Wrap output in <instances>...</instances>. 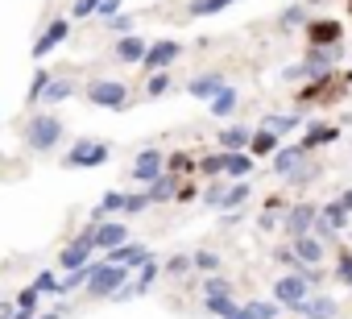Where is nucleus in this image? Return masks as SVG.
<instances>
[{
	"instance_id": "obj_1",
	"label": "nucleus",
	"mask_w": 352,
	"mask_h": 319,
	"mask_svg": "<svg viewBox=\"0 0 352 319\" xmlns=\"http://www.w3.org/2000/svg\"><path fill=\"white\" fill-rule=\"evenodd\" d=\"M21 141L30 153H54L63 145V120L54 112H30L21 120Z\"/></svg>"
},
{
	"instance_id": "obj_2",
	"label": "nucleus",
	"mask_w": 352,
	"mask_h": 319,
	"mask_svg": "<svg viewBox=\"0 0 352 319\" xmlns=\"http://www.w3.org/2000/svg\"><path fill=\"white\" fill-rule=\"evenodd\" d=\"M83 100H87L91 108H108V112L133 108V91H129V83H120V79H91V83L83 87Z\"/></svg>"
},
{
	"instance_id": "obj_3",
	"label": "nucleus",
	"mask_w": 352,
	"mask_h": 319,
	"mask_svg": "<svg viewBox=\"0 0 352 319\" xmlns=\"http://www.w3.org/2000/svg\"><path fill=\"white\" fill-rule=\"evenodd\" d=\"M124 282H133V270L129 265H116V261H96L91 265V278H87V298H112Z\"/></svg>"
},
{
	"instance_id": "obj_4",
	"label": "nucleus",
	"mask_w": 352,
	"mask_h": 319,
	"mask_svg": "<svg viewBox=\"0 0 352 319\" xmlns=\"http://www.w3.org/2000/svg\"><path fill=\"white\" fill-rule=\"evenodd\" d=\"M112 157V145L108 141H91V137H83V141H75L67 153H63V166L67 170H96V166H104Z\"/></svg>"
},
{
	"instance_id": "obj_5",
	"label": "nucleus",
	"mask_w": 352,
	"mask_h": 319,
	"mask_svg": "<svg viewBox=\"0 0 352 319\" xmlns=\"http://www.w3.org/2000/svg\"><path fill=\"white\" fill-rule=\"evenodd\" d=\"M162 175H166V153H162L157 145L137 149V162H133V183H137V187H153Z\"/></svg>"
},
{
	"instance_id": "obj_6",
	"label": "nucleus",
	"mask_w": 352,
	"mask_h": 319,
	"mask_svg": "<svg viewBox=\"0 0 352 319\" xmlns=\"http://www.w3.org/2000/svg\"><path fill=\"white\" fill-rule=\"evenodd\" d=\"M187 54V46L179 42V38H157V42H149V50H145V58H141V67L145 71H166V67H174Z\"/></svg>"
},
{
	"instance_id": "obj_7",
	"label": "nucleus",
	"mask_w": 352,
	"mask_h": 319,
	"mask_svg": "<svg viewBox=\"0 0 352 319\" xmlns=\"http://www.w3.org/2000/svg\"><path fill=\"white\" fill-rule=\"evenodd\" d=\"M311 294V282L302 278V270H294V274H282L278 282H274V302L282 307V311H294L302 298Z\"/></svg>"
},
{
	"instance_id": "obj_8",
	"label": "nucleus",
	"mask_w": 352,
	"mask_h": 319,
	"mask_svg": "<svg viewBox=\"0 0 352 319\" xmlns=\"http://www.w3.org/2000/svg\"><path fill=\"white\" fill-rule=\"evenodd\" d=\"M91 232H96V224H87L71 245H63V253H58V265H63V270H79V265H87V261H91V253H96Z\"/></svg>"
},
{
	"instance_id": "obj_9",
	"label": "nucleus",
	"mask_w": 352,
	"mask_h": 319,
	"mask_svg": "<svg viewBox=\"0 0 352 319\" xmlns=\"http://www.w3.org/2000/svg\"><path fill=\"white\" fill-rule=\"evenodd\" d=\"M315 220H319V204H290L282 216V228L286 236H302V232H315Z\"/></svg>"
},
{
	"instance_id": "obj_10",
	"label": "nucleus",
	"mask_w": 352,
	"mask_h": 319,
	"mask_svg": "<svg viewBox=\"0 0 352 319\" xmlns=\"http://www.w3.org/2000/svg\"><path fill=\"white\" fill-rule=\"evenodd\" d=\"M290 253H294V257H298V265L307 270V265H323L327 245H323V236H319V232H302V236H290Z\"/></svg>"
},
{
	"instance_id": "obj_11",
	"label": "nucleus",
	"mask_w": 352,
	"mask_h": 319,
	"mask_svg": "<svg viewBox=\"0 0 352 319\" xmlns=\"http://www.w3.org/2000/svg\"><path fill=\"white\" fill-rule=\"evenodd\" d=\"M67 38H71V17H54V21L38 34V42H34V58L42 63V58H46L50 50H58Z\"/></svg>"
},
{
	"instance_id": "obj_12",
	"label": "nucleus",
	"mask_w": 352,
	"mask_h": 319,
	"mask_svg": "<svg viewBox=\"0 0 352 319\" xmlns=\"http://www.w3.org/2000/svg\"><path fill=\"white\" fill-rule=\"evenodd\" d=\"M145 50H149V38H141V34H120V38L112 42V58H116L120 67H141Z\"/></svg>"
},
{
	"instance_id": "obj_13",
	"label": "nucleus",
	"mask_w": 352,
	"mask_h": 319,
	"mask_svg": "<svg viewBox=\"0 0 352 319\" xmlns=\"http://www.w3.org/2000/svg\"><path fill=\"white\" fill-rule=\"evenodd\" d=\"M307 38H311V46H340L344 25L336 17H307Z\"/></svg>"
},
{
	"instance_id": "obj_14",
	"label": "nucleus",
	"mask_w": 352,
	"mask_h": 319,
	"mask_svg": "<svg viewBox=\"0 0 352 319\" xmlns=\"http://www.w3.org/2000/svg\"><path fill=\"white\" fill-rule=\"evenodd\" d=\"M348 220H352V212H344V204H340V199H331V204H319V220H315V232L327 241V236H336L340 228H348Z\"/></svg>"
},
{
	"instance_id": "obj_15",
	"label": "nucleus",
	"mask_w": 352,
	"mask_h": 319,
	"mask_svg": "<svg viewBox=\"0 0 352 319\" xmlns=\"http://www.w3.org/2000/svg\"><path fill=\"white\" fill-rule=\"evenodd\" d=\"M124 241H129V224H124V220H100L96 232H91V245H96L100 253H112V249L124 245Z\"/></svg>"
},
{
	"instance_id": "obj_16",
	"label": "nucleus",
	"mask_w": 352,
	"mask_h": 319,
	"mask_svg": "<svg viewBox=\"0 0 352 319\" xmlns=\"http://www.w3.org/2000/svg\"><path fill=\"white\" fill-rule=\"evenodd\" d=\"M220 153H224V149H220ZM249 175H257V157H253V153H245V149L224 153V162H220V179L236 183V179H249Z\"/></svg>"
},
{
	"instance_id": "obj_17",
	"label": "nucleus",
	"mask_w": 352,
	"mask_h": 319,
	"mask_svg": "<svg viewBox=\"0 0 352 319\" xmlns=\"http://www.w3.org/2000/svg\"><path fill=\"white\" fill-rule=\"evenodd\" d=\"M307 166V149L302 145H282L278 153H274V175L278 179H290V175H298Z\"/></svg>"
},
{
	"instance_id": "obj_18",
	"label": "nucleus",
	"mask_w": 352,
	"mask_h": 319,
	"mask_svg": "<svg viewBox=\"0 0 352 319\" xmlns=\"http://www.w3.org/2000/svg\"><path fill=\"white\" fill-rule=\"evenodd\" d=\"M294 311H298L302 319H336V315H340V302H336L331 294H307Z\"/></svg>"
},
{
	"instance_id": "obj_19",
	"label": "nucleus",
	"mask_w": 352,
	"mask_h": 319,
	"mask_svg": "<svg viewBox=\"0 0 352 319\" xmlns=\"http://www.w3.org/2000/svg\"><path fill=\"white\" fill-rule=\"evenodd\" d=\"M224 83H228L224 71H204V75H195V79L187 83V96H195V100H212Z\"/></svg>"
},
{
	"instance_id": "obj_20",
	"label": "nucleus",
	"mask_w": 352,
	"mask_h": 319,
	"mask_svg": "<svg viewBox=\"0 0 352 319\" xmlns=\"http://www.w3.org/2000/svg\"><path fill=\"white\" fill-rule=\"evenodd\" d=\"M236 108H241V91H236L232 83H224V87H220V91H216V96L208 100V112H212L216 120H228V116H232Z\"/></svg>"
},
{
	"instance_id": "obj_21",
	"label": "nucleus",
	"mask_w": 352,
	"mask_h": 319,
	"mask_svg": "<svg viewBox=\"0 0 352 319\" xmlns=\"http://www.w3.org/2000/svg\"><path fill=\"white\" fill-rule=\"evenodd\" d=\"M336 137H340V129H336V124H323V120H307V133H302V141H298V145L311 153V149H323V145H331Z\"/></svg>"
},
{
	"instance_id": "obj_22",
	"label": "nucleus",
	"mask_w": 352,
	"mask_h": 319,
	"mask_svg": "<svg viewBox=\"0 0 352 319\" xmlns=\"http://www.w3.org/2000/svg\"><path fill=\"white\" fill-rule=\"evenodd\" d=\"M157 278H162V261H157V257L149 253V257H145V261H141V265L133 270V294H137V298H141V294H149Z\"/></svg>"
},
{
	"instance_id": "obj_23",
	"label": "nucleus",
	"mask_w": 352,
	"mask_h": 319,
	"mask_svg": "<svg viewBox=\"0 0 352 319\" xmlns=\"http://www.w3.org/2000/svg\"><path fill=\"white\" fill-rule=\"evenodd\" d=\"M79 87H75V79H67V75H54L50 79V87H46V96H42V104L38 108H58V104H67L71 96H75Z\"/></svg>"
},
{
	"instance_id": "obj_24",
	"label": "nucleus",
	"mask_w": 352,
	"mask_h": 319,
	"mask_svg": "<svg viewBox=\"0 0 352 319\" xmlns=\"http://www.w3.org/2000/svg\"><path fill=\"white\" fill-rule=\"evenodd\" d=\"M108 261H116V265H129V270H137L145 257H149V249L141 245V241H124V245H116L112 253H104Z\"/></svg>"
},
{
	"instance_id": "obj_25",
	"label": "nucleus",
	"mask_w": 352,
	"mask_h": 319,
	"mask_svg": "<svg viewBox=\"0 0 352 319\" xmlns=\"http://www.w3.org/2000/svg\"><path fill=\"white\" fill-rule=\"evenodd\" d=\"M220 145L216 149H224V153H236V149H249V141H253V129L249 124H232V129H220V137H216Z\"/></svg>"
},
{
	"instance_id": "obj_26",
	"label": "nucleus",
	"mask_w": 352,
	"mask_h": 319,
	"mask_svg": "<svg viewBox=\"0 0 352 319\" xmlns=\"http://www.w3.org/2000/svg\"><path fill=\"white\" fill-rule=\"evenodd\" d=\"M249 199H253V183H249V179H236V183H228V187H224V195H220V208H228V212H241Z\"/></svg>"
},
{
	"instance_id": "obj_27",
	"label": "nucleus",
	"mask_w": 352,
	"mask_h": 319,
	"mask_svg": "<svg viewBox=\"0 0 352 319\" xmlns=\"http://www.w3.org/2000/svg\"><path fill=\"white\" fill-rule=\"evenodd\" d=\"M307 120L298 116V112H274V116H265L261 120V129H270V133H278L282 141H286V133H294V129H302Z\"/></svg>"
},
{
	"instance_id": "obj_28",
	"label": "nucleus",
	"mask_w": 352,
	"mask_h": 319,
	"mask_svg": "<svg viewBox=\"0 0 352 319\" xmlns=\"http://www.w3.org/2000/svg\"><path fill=\"white\" fill-rule=\"evenodd\" d=\"M278 149H282V137L270 133V129H257L253 141H249V153H253V157H274Z\"/></svg>"
},
{
	"instance_id": "obj_29",
	"label": "nucleus",
	"mask_w": 352,
	"mask_h": 319,
	"mask_svg": "<svg viewBox=\"0 0 352 319\" xmlns=\"http://www.w3.org/2000/svg\"><path fill=\"white\" fill-rule=\"evenodd\" d=\"M204 311L216 315V319H232V315L241 311V302H236L232 294H208V298H204Z\"/></svg>"
},
{
	"instance_id": "obj_30",
	"label": "nucleus",
	"mask_w": 352,
	"mask_h": 319,
	"mask_svg": "<svg viewBox=\"0 0 352 319\" xmlns=\"http://www.w3.org/2000/svg\"><path fill=\"white\" fill-rule=\"evenodd\" d=\"M179 183H183L179 175H170V170H166V175H162L153 187H145V191H149V199H153V204H170V199H174V191H179Z\"/></svg>"
},
{
	"instance_id": "obj_31",
	"label": "nucleus",
	"mask_w": 352,
	"mask_h": 319,
	"mask_svg": "<svg viewBox=\"0 0 352 319\" xmlns=\"http://www.w3.org/2000/svg\"><path fill=\"white\" fill-rule=\"evenodd\" d=\"M162 274H166V278H187V274H195L191 253H174V257H166V261H162Z\"/></svg>"
},
{
	"instance_id": "obj_32",
	"label": "nucleus",
	"mask_w": 352,
	"mask_h": 319,
	"mask_svg": "<svg viewBox=\"0 0 352 319\" xmlns=\"http://www.w3.org/2000/svg\"><path fill=\"white\" fill-rule=\"evenodd\" d=\"M170 87H174V75H170V71H149V75H145V96H149V100L166 96Z\"/></svg>"
},
{
	"instance_id": "obj_33",
	"label": "nucleus",
	"mask_w": 352,
	"mask_h": 319,
	"mask_svg": "<svg viewBox=\"0 0 352 319\" xmlns=\"http://www.w3.org/2000/svg\"><path fill=\"white\" fill-rule=\"evenodd\" d=\"M50 79H54V71H46V67H38V71H34L30 96H25V100H30V108H38V104H42V96H46V87H50Z\"/></svg>"
},
{
	"instance_id": "obj_34",
	"label": "nucleus",
	"mask_w": 352,
	"mask_h": 319,
	"mask_svg": "<svg viewBox=\"0 0 352 319\" xmlns=\"http://www.w3.org/2000/svg\"><path fill=\"white\" fill-rule=\"evenodd\" d=\"M236 0H191V17H216V13H224V9H232Z\"/></svg>"
},
{
	"instance_id": "obj_35",
	"label": "nucleus",
	"mask_w": 352,
	"mask_h": 319,
	"mask_svg": "<svg viewBox=\"0 0 352 319\" xmlns=\"http://www.w3.org/2000/svg\"><path fill=\"white\" fill-rule=\"evenodd\" d=\"M166 170H170V175H179V179H187V175H195V157L179 149V153H170V157H166Z\"/></svg>"
},
{
	"instance_id": "obj_36",
	"label": "nucleus",
	"mask_w": 352,
	"mask_h": 319,
	"mask_svg": "<svg viewBox=\"0 0 352 319\" xmlns=\"http://www.w3.org/2000/svg\"><path fill=\"white\" fill-rule=\"evenodd\" d=\"M91 265H96V261H87V265H79V270H63V294H71V290L87 286V278H91Z\"/></svg>"
},
{
	"instance_id": "obj_37",
	"label": "nucleus",
	"mask_w": 352,
	"mask_h": 319,
	"mask_svg": "<svg viewBox=\"0 0 352 319\" xmlns=\"http://www.w3.org/2000/svg\"><path fill=\"white\" fill-rule=\"evenodd\" d=\"M191 261H195L199 274H220V253H216V249H195Z\"/></svg>"
},
{
	"instance_id": "obj_38",
	"label": "nucleus",
	"mask_w": 352,
	"mask_h": 319,
	"mask_svg": "<svg viewBox=\"0 0 352 319\" xmlns=\"http://www.w3.org/2000/svg\"><path fill=\"white\" fill-rule=\"evenodd\" d=\"M34 286H38L42 294H63V274H54V270H38V274H34Z\"/></svg>"
},
{
	"instance_id": "obj_39",
	"label": "nucleus",
	"mask_w": 352,
	"mask_h": 319,
	"mask_svg": "<svg viewBox=\"0 0 352 319\" xmlns=\"http://www.w3.org/2000/svg\"><path fill=\"white\" fill-rule=\"evenodd\" d=\"M245 315H249V319H278V315H282V307H278L274 298H270V302L261 298V302H245Z\"/></svg>"
},
{
	"instance_id": "obj_40",
	"label": "nucleus",
	"mask_w": 352,
	"mask_h": 319,
	"mask_svg": "<svg viewBox=\"0 0 352 319\" xmlns=\"http://www.w3.org/2000/svg\"><path fill=\"white\" fill-rule=\"evenodd\" d=\"M220 162H224V153L216 149V153L199 157V162H195V170H199V175H208V179H220Z\"/></svg>"
},
{
	"instance_id": "obj_41",
	"label": "nucleus",
	"mask_w": 352,
	"mask_h": 319,
	"mask_svg": "<svg viewBox=\"0 0 352 319\" xmlns=\"http://www.w3.org/2000/svg\"><path fill=\"white\" fill-rule=\"evenodd\" d=\"M278 25H282V30H294V25H307V9H302V5H290V9H286V13L278 17Z\"/></svg>"
},
{
	"instance_id": "obj_42",
	"label": "nucleus",
	"mask_w": 352,
	"mask_h": 319,
	"mask_svg": "<svg viewBox=\"0 0 352 319\" xmlns=\"http://www.w3.org/2000/svg\"><path fill=\"white\" fill-rule=\"evenodd\" d=\"M149 204H153V199H149V191H145V187H141V191H129V208H124V216H141Z\"/></svg>"
},
{
	"instance_id": "obj_43",
	"label": "nucleus",
	"mask_w": 352,
	"mask_h": 319,
	"mask_svg": "<svg viewBox=\"0 0 352 319\" xmlns=\"http://www.w3.org/2000/svg\"><path fill=\"white\" fill-rule=\"evenodd\" d=\"M204 294H232V282L224 274H208L204 278Z\"/></svg>"
},
{
	"instance_id": "obj_44",
	"label": "nucleus",
	"mask_w": 352,
	"mask_h": 319,
	"mask_svg": "<svg viewBox=\"0 0 352 319\" xmlns=\"http://www.w3.org/2000/svg\"><path fill=\"white\" fill-rule=\"evenodd\" d=\"M96 9H100V0H75V5H71V21H87V17H96Z\"/></svg>"
},
{
	"instance_id": "obj_45",
	"label": "nucleus",
	"mask_w": 352,
	"mask_h": 319,
	"mask_svg": "<svg viewBox=\"0 0 352 319\" xmlns=\"http://www.w3.org/2000/svg\"><path fill=\"white\" fill-rule=\"evenodd\" d=\"M38 298H42V290H38V286L30 282V286H25V290L17 294V311H38Z\"/></svg>"
},
{
	"instance_id": "obj_46",
	"label": "nucleus",
	"mask_w": 352,
	"mask_h": 319,
	"mask_svg": "<svg viewBox=\"0 0 352 319\" xmlns=\"http://www.w3.org/2000/svg\"><path fill=\"white\" fill-rule=\"evenodd\" d=\"M104 25H108V30L120 38V34H133V25H137V21H133L129 13H116V17H112V21H104Z\"/></svg>"
},
{
	"instance_id": "obj_47",
	"label": "nucleus",
	"mask_w": 352,
	"mask_h": 319,
	"mask_svg": "<svg viewBox=\"0 0 352 319\" xmlns=\"http://www.w3.org/2000/svg\"><path fill=\"white\" fill-rule=\"evenodd\" d=\"M120 5H124V0H100V9H96V21H112V17L120 13Z\"/></svg>"
},
{
	"instance_id": "obj_48",
	"label": "nucleus",
	"mask_w": 352,
	"mask_h": 319,
	"mask_svg": "<svg viewBox=\"0 0 352 319\" xmlns=\"http://www.w3.org/2000/svg\"><path fill=\"white\" fill-rule=\"evenodd\" d=\"M220 195H224V183L216 179V183H212V187L204 191V208H220Z\"/></svg>"
},
{
	"instance_id": "obj_49",
	"label": "nucleus",
	"mask_w": 352,
	"mask_h": 319,
	"mask_svg": "<svg viewBox=\"0 0 352 319\" xmlns=\"http://www.w3.org/2000/svg\"><path fill=\"white\" fill-rule=\"evenodd\" d=\"M336 278H340L344 286L352 282V253H344V257H340V265H336Z\"/></svg>"
},
{
	"instance_id": "obj_50",
	"label": "nucleus",
	"mask_w": 352,
	"mask_h": 319,
	"mask_svg": "<svg viewBox=\"0 0 352 319\" xmlns=\"http://www.w3.org/2000/svg\"><path fill=\"white\" fill-rule=\"evenodd\" d=\"M174 199H179V204H191V199H195V187L183 179V183H179V191H174Z\"/></svg>"
},
{
	"instance_id": "obj_51",
	"label": "nucleus",
	"mask_w": 352,
	"mask_h": 319,
	"mask_svg": "<svg viewBox=\"0 0 352 319\" xmlns=\"http://www.w3.org/2000/svg\"><path fill=\"white\" fill-rule=\"evenodd\" d=\"M282 79H286V83H298V79H307V67H302V63H298V67H286Z\"/></svg>"
},
{
	"instance_id": "obj_52",
	"label": "nucleus",
	"mask_w": 352,
	"mask_h": 319,
	"mask_svg": "<svg viewBox=\"0 0 352 319\" xmlns=\"http://www.w3.org/2000/svg\"><path fill=\"white\" fill-rule=\"evenodd\" d=\"M340 204H344V212H352V191H344V195H340Z\"/></svg>"
},
{
	"instance_id": "obj_53",
	"label": "nucleus",
	"mask_w": 352,
	"mask_h": 319,
	"mask_svg": "<svg viewBox=\"0 0 352 319\" xmlns=\"http://www.w3.org/2000/svg\"><path fill=\"white\" fill-rule=\"evenodd\" d=\"M38 319H63V311H46V315H38Z\"/></svg>"
},
{
	"instance_id": "obj_54",
	"label": "nucleus",
	"mask_w": 352,
	"mask_h": 319,
	"mask_svg": "<svg viewBox=\"0 0 352 319\" xmlns=\"http://www.w3.org/2000/svg\"><path fill=\"white\" fill-rule=\"evenodd\" d=\"M348 17H352V0H348Z\"/></svg>"
},
{
	"instance_id": "obj_55",
	"label": "nucleus",
	"mask_w": 352,
	"mask_h": 319,
	"mask_svg": "<svg viewBox=\"0 0 352 319\" xmlns=\"http://www.w3.org/2000/svg\"><path fill=\"white\" fill-rule=\"evenodd\" d=\"M348 290H352V282H348Z\"/></svg>"
}]
</instances>
